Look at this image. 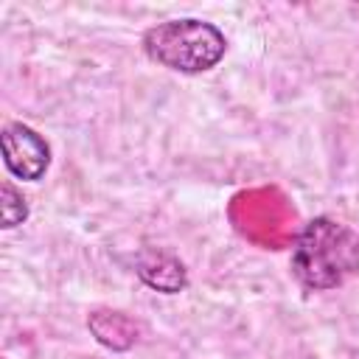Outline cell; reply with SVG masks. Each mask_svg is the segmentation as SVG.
Here are the masks:
<instances>
[{
  "label": "cell",
  "instance_id": "6da1fadb",
  "mask_svg": "<svg viewBox=\"0 0 359 359\" xmlns=\"http://www.w3.org/2000/svg\"><path fill=\"white\" fill-rule=\"evenodd\" d=\"M359 269V236L328 219H311L292 244V272L294 278L311 289L325 292L345 283L348 275Z\"/></svg>",
  "mask_w": 359,
  "mask_h": 359
},
{
  "label": "cell",
  "instance_id": "7a4b0ae2",
  "mask_svg": "<svg viewBox=\"0 0 359 359\" xmlns=\"http://www.w3.org/2000/svg\"><path fill=\"white\" fill-rule=\"evenodd\" d=\"M143 50L151 62L177 73H205L216 67L227 50L224 34L205 20H168L143 34Z\"/></svg>",
  "mask_w": 359,
  "mask_h": 359
},
{
  "label": "cell",
  "instance_id": "3957f363",
  "mask_svg": "<svg viewBox=\"0 0 359 359\" xmlns=\"http://www.w3.org/2000/svg\"><path fill=\"white\" fill-rule=\"evenodd\" d=\"M0 146H3L6 168L14 177L28 182H36L45 177L50 165V146L39 132H34L25 123H8L0 135Z\"/></svg>",
  "mask_w": 359,
  "mask_h": 359
},
{
  "label": "cell",
  "instance_id": "277c9868",
  "mask_svg": "<svg viewBox=\"0 0 359 359\" xmlns=\"http://www.w3.org/2000/svg\"><path fill=\"white\" fill-rule=\"evenodd\" d=\"M137 275L146 286L163 292V294H177L180 289H185L188 283V275H185V266L182 261L168 252V250H157V247H146L137 252Z\"/></svg>",
  "mask_w": 359,
  "mask_h": 359
},
{
  "label": "cell",
  "instance_id": "5b68a950",
  "mask_svg": "<svg viewBox=\"0 0 359 359\" xmlns=\"http://www.w3.org/2000/svg\"><path fill=\"white\" fill-rule=\"evenodd\" d=\"M95 339L112 351H126L137 342V323L121 311H93L87 317Z\"/></svg>",
  "mask_w": 359,
  "mask_h": 359
},
{
  "label": "cell",
  "instance_id": "8992f818",
  "mask_svg": "<svg viewBox=\"0 0 359 359\" xmlns=\"http://www.w3.org/2000/svg\"><path fill=\"white\" fill-rule=\"evenodd\" d=\"M0 213H3V227L6 230L17 227L28 219V202L11 182H3V188H0Z\"/></svg>",
  "mask_w": 359,
  "mask_h": 359
}]
</instances>
